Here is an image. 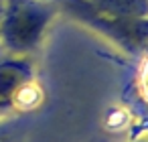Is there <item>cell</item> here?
<instances>
[{
    "instance_id": "obj_1",
    "label": "cell",
    "mask_w": 148,
    "mask_h": 142,
    "mask_svg": "<svg viewBox=\"0 0 148 142\" xmlns=\"http://www.w3.org/2000/svg\"><path fill=\"white\" fill-rule=\"evenodd\" d=\"M53 10L39 0H6L0 19V45L10 55L27 57L41 43Z\"/></svg>"
},
{
    "instance_id": "obj_2",
    "label": "cell",
    "mask_w": 148,
    "mask_h": 142,
    "mask_svg": "<svg viewBox=\"0 0 148 142\" xmlns=\"http://www.w3.org/2000/svg\"><path fill=\"white\" fill-rule=\"evenodd\" d=\"M33 79V65L23 55L6 53L0 57V120L12 112L31 110L39 104V93Z\"/></svg>"
},
{
    "instance_id": "obj_3",
    "label": "cell",
    "mask_w": 148,
    "mask_h": 142,
    "mask_svg": "<svg viewBox=\"0 0 148 142\" xmlns=\"http://www.w3.org/2000/svg\"><path fill=\"white\" fill-rule=\"evenodd\" d=\"M8 118L0 120V142H16V130Z\"/></svg>"
},
{
    "instance_id": "obj_4",
    "label": "cell",
    "mask_w": 148,
    "mask_h": 142,
    "mask_svg": "<svg viewBox=\"0 0 148 142\" xmlns=\"http://www.w3.org/2000/svg\"><path fill=\"white\" fill-rule=\"evenodd\" d=\"M140 87H142V93L148 99V59H146V63L142 67V73H140Z\"/></svg>"
}]
</instances>
